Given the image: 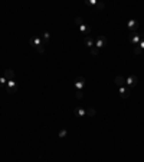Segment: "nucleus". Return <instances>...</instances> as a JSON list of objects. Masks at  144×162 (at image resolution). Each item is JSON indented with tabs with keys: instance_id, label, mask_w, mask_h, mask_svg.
<instances>
[{
	"instance_id": "obj_1",
	"label": "nucleus",
	"mask_w": 144,
	"mask_h": 162,
	"mask_svg": "<svg viewBox=\"0 0 144 162\" xmlns=\"http://www.w3.org/2000/svg\"><path fill=\"white\" fill-rule=\"evenodd\" d=\"M105 45H107V38H105V36L99 35V36L95 38V48H97V49H101V48H104Z\"/></svg>"
},
{
	"instance_id": "obj_2",
	"label": "nucleus",
	"mask_w": 144,
	"mask_h": 162,
	"mask_svg": "<svg viewBox=\"0 0 144 162\" xmlns=\"http://www.w3.org/2000/svg\"><path fill=\"white\" fill-rule=\"evenodd\" d=\"M5 88H6L7 93L13 94V93H16V90H18V83H16L15 80H10V81H7V84H6Z\"/></svg>"
},
{
	"instance_id": "obj_3",
	"label": "nucleus",
	"mask_w": 144,
	"mask_h": 162,
	"mask_svg": "<svg viewBox=\"0 0 144 162\" xmlns=\"http://www.w3.org/2000/svg\"><path fill=\"white\" fill-rule=\"evenodd\" d=\"M85 85V78L84 77H76L75 81H74V88L75 90H82Z\"/></svg>"
},
{
	"instance_id": "obj_4",
	"label": "nucleus",
	"mask_w": 144,
	"mask_h": 162,
	"mask_svg": "<svg viewBox=\"0 0 144 162\" xmlns=\"http://www.w3.org/2000/svg\"><path fill=\"white\" fill-rule=\"evenodd\" d=\"M137 83H138V80H137V77H135V75H130V77H127V78H125V87H128V88H131V87L137 85Z\"/></svg>"
},
{
	"instance_id": "obj_5",
	"label": "nucleus",
	"mask_w": 144,
	"mask_h": 162,
	"mask_svg": "<svg viewBox=\"0 0 144 162\" xmlns=\"http://www.w3.org/2000/svg\"><path fill=\"white\" fill-rule=\"evenodd\" d=\"M84 44H85V46H88V48H94L95 46V38H92V36H85V39H84Z\"/></svg>"
},
{
	"instance_id": "obj_6",
	"label": "nucleus",
	"mask_w": 144,
	"mask_h": 162,
	"mask_svg": "<svg viewBox=\"0 0 144 162\" xmlns=\"http://www.w3.org/2000/svg\"><path fill=\"white\" fill-rule=\"evenodd\" d=\"M30 45H32V46H35V48H38V46L43 45V44H42V38H41V36H33V38L30 39Z\"/></svg>"
},
{
	"instance_id": "obj_7",
	"label": "nucleus",
	"mask_w": 144,
	"mask_h": 162,
	"mask_svg": "<svg viewBox=\"0 0 144 162\" xmlns=\"http://www.w3.org/2000/svg\"><path fill=\"white\" fill-rule=\"evenodd\" d=\"M3 77L7 80V81H10V80H15V71L13 70H5V72H3Z\"/></svg>"
},
{
	"instance_id": "obj_8",
	"label": "nucleus",
	"mask_w": 144,
	"mask_h": 162,
	"mask_svg": "<svg viewBox=\"0 0 144 162\" xmlns=\"http://www.w3.org/2000/svg\"><path fill=\"white\" fill-rule=\"evenodd\" d=\"M120 97L121 98H127V97H130V88L128 87H120Z\"/></svg>"
},
{
	"instance_id": "obj_9",
	"label": "nucleus",
	"mask_w": 144,
	"mask_h": 162,
	"mask_svg": "<svg viewBox=\"0 0 144 162\" xmlns=\"http://www.w3.org/2000/svg\"><path fill=\"white\" fill-rule=\"evenodd\" d=\"M128 39L133 45H138L140 44V33H133V35H130Z\"/></svg>"
},
{
	"instance_id": "obj_10",
	"label": "nucleus",
	"mask_w": 144,
	"mask_h": 162,
	"mask_svg": "<svg viewBox=\"0 0 144 162\" xmlns=\"http://www.w3.org/2000/svg\"><path fill=\"white\" fill-rule=\"evenodd\" d=\"M127 28H128L130 31H135V29L138 28V22H137V21H134V19H130V21H128V23H127Z\"/></svg>"
},
{
	"instance_id": "obj_11",
	"label": "nucleus",
	"mask_w": 144,
	"mask_h": 162,
	"mask_svg": "<svg viewBox=\"0 0 144 162\" xmlns=\"http://www.w3.org/2000/svg\"><path fill=\"white\" fill-rule=\"evenodd\" d=\"M114 83H115V85H118V87H124V85H125V78L121 77V75H118V77L114 78Z\"/></svg>"
},
{
	"instance_id": "obj_12",
	"label": "nucleus",
	"mask_w": 144,
	"mask_h": 162,
	"mask_svg": "<svg viewBox=\"0 0 144 162\" xmlns=\"http://www.w3.org/2000/svg\"><path fill=\"white\" fill-rule=\"evenodd\" d=\"M79 31H81L85 36H88V35L91 33V26H88V25H85V23H84V25H81V26H79Z\"/></svg>"
},
{
	"instance_id": "obj_13",
	"label": "nucleus",
	"mask_w": 144,
	"mask_h": 162,
	"mask_svg": "<svg viewBox=\"0 0 144 162\" xmlns=\"http://www.w3.org/2000/svg\"><path fill=\"white\" fill-rule=\"evenodd\" d=\"M75 116H78V117H84V116H87V110L82 109V107H76V109H75Z\"/></svg>"
},
{
	"instance_id": "obj_14",
	"label": "nucleus",
	"mask_w": 144,
	"mask_h": 162,
	"mask_svg": "<svg viewBox=\"0 0 144 162\" xmlns=\"http://www.w3.org/2000/svg\"><path fill=\"white\" fill-rule=\"evenodd\" d=\"M41 38H42V44L46 46V44H48V41H49V38H51V33H49V32H45Z\"/></svg>"
},
{
	"instance_id": "obj_15",
	"label": "nucleus",
	"mask_w": 144,
	"mask_h": 162,
	"mask_svg": "<svg viewBox=\"0 0 144 162\" xmlns=\"http://www.w3.org/2000/svg\"><path fill=\"white\" fill-rule=\"evenodd\" d=\"M137 46H140L141 49H144V32L140 33V44H138Z\"/></svg>"
},
{
	"instance_id": "obj_16",
	"label": "nucleus",
	"mask_w": 144,
	"mask_h": 162,
	"mask_svg": "<svg viewBox=\"0 0 144 162\" xmlns=\"http://www.w3.org/2000/svg\"><path fill=\"white\" fill-rule=\"evenodd\" d=\"M6 84H7V80L2 75V77H0V88H5V87H6Z\"/></svg>"
},
{
	"instance_id": "obj_17",
	"label": "nucleus",
	"mask_w": 144,
	"mask_h": 162,
	"mask_svg": "<svg viewBox=\"0 0 144 162\" xmlns=\"http://www.w3.org/2000/svg\"><path fill=\"white\" fill-rule=\"evenodd\" d=\"M95 114H97V110H95V109H88V110H87V116L94 117Z\"/></svg>"
},
{
	"instance_id": "obj_18",
	"label": "nucleus",
	"mask_w": 144,
	"mask_h": 162,
	"mask_svg": "<svg viewBox=\"0 0 144 162\" xmlns=\"http://www.w3.org/2000/svg\"><path fill=\"white\" fill-rule=\"evenodd\" d=\"M75 97H76L78 100H81V98L84 97V94H82V90H76V91H75Z\"/></svg>"
},
{
	"instance_id": "obj_19",
	"label": "nucleus",
	"mask_w": 144,
	"mask_h": 162,
	"mask_svg": "<svg viewBox=\"0 0 144 162\" xmlns=\"http://www.w3.org/2000/svg\"><path fill=\"white\" fill-rule=\"evenodd\" d=\"M66 135H68L66 129H61V130H59V133H58V136H59V137H65Z\"/></svg>"
},
{
	"instance_id": "obj_20",
	"label": "nucleus",
	"mask_w": 144,
	"mask_h": 162,
	"mask_svg": "<svg viewBox=\"0 0 144 162\" xmlns=\"http://www.w3.org/2000/svg\"><path fill=\"white\" fill-rule=\"evenodd\" d=\"M75 22H76L79 26H81V25H84V21H82V18H79V16H76V18H75Z\"/></svg>"
},
{
	"instance_id": "obj_21",
	"label": "nucleus",
	"mask_w": 144,
	"mask_h": 162,
	"mask_svg": "<svg viewBox=\"0 0 144 162\" xmlns=\"http://www.w3.org/2000/svg\"><path fill=\"white\" fill-rule=\"evenodd\" d=\"M36 51H38L39 54H43V52H45V45H41V46H38V48H36Z\"/></svg>"
},
{
	"instance_id": "obj_22",
	"label": "nucleus",
	"mask_w": 144,
	"mask_h": 162,
	"mask_svg": "<svg viewBox=\"0 0 144 162\" xmlns=\"http://www.w3.org/2000/svg\"><path fill=\"white\" fill-rule=\"evenodd\" d=\"M141 51H143V49H141L140 46H135V48H134V54H135V55H138V54H141Z\"/></svg>"
},
{
	"instance_id": "obj_23",
	"label": "nucleus",
	"mask_w": 144,
	"mask_h": 162,
	"mask_svg": "<svg viewBox=\"0 0 144 162\" xmlns=\"http://www.w3.org/2000/svg\"><path fill=\"white\" fill-rule=\"evenodd\" d=\"M91 55H94V57L98 55V49L97 48H91Z\"/></svg>"
},
{
	"instance_id": "obj_24",
	"label": "nucleus",
	"mask_w": 144,
	"mask_h": 162,
	"mask_svg": "<svg viewBox=\"0 0 144 162\" xmlns=\"http://www.w3.org/2000/svg\"><path fill=\"white\" fill-rule=\"evenodd\" d=\"M97 0H89V2H88V5H91V6H97Z\"/></svg>"
},
{
	"instance_id": "obj_25",
	"label": "nucleus",
	"mask_w": 144,
	"mask_h": 162,
	"mask_svg": "<svg viewBox=\"0 0 144 162\" xmlns=\"http://www.w3.org/2000/svg\"><path fill=\"white\" fill-rule=\"evenodd\" d=\"M95 8H97V9H104V3H101V2H98Z\"/></svg>"
}]
</instances>
